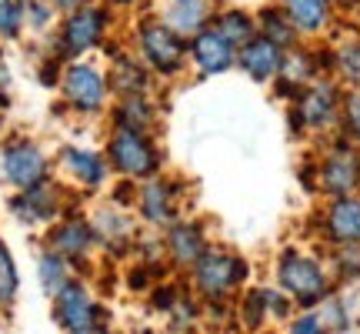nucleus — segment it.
I'll list each match as a JSON object with an SVG mask.
<instances>
[{"label": "nucleus", "instance_id": "5", "mask_svg": "<svg viewBox=\"0 0 360 334\" xmlns=\"http://www.w3.org/2000/svg\"><path fill=\"white\" fill-rule=\"evenodd\" d=\"M60 97H64V107L74 111L80 117H97L110 107V84H107V67L94 64L87 57H77V61H67L64 70H60Z\"/></svg>", "mask_w": 360, "mask_h": 334}, {"label": "nucleus", "instance_id": "2", "mask_svg": "<svg viewBox=\"0 0 360 334\" xmlns=\"http://www.w3.org/2000/svg\"><path fill=\"white\" fill-rule=\"evenodd\" d=\"M340 104H344V87L337 84V78H317L287 101L290 130L300 137L330 134L340 128Z\"/></svg>", "mask_w": 360, "mask_h": 334}, {"label": "nucleus", "instance_id": "24", "mask_svg": "<svg viewBox=\"0 0 360 334\" xmlns=\"http://www.w3.org/2000/svg\"><path fill=\"white\" fill-rule=\"evenodd\" d=\"M254 20H257L260 37H267L270 44H277L281 51H290V47L300 44V34H297L294 24L287 20V13L281 11V4H264V7L254 13Z\"/></svg>", "mask_w": 360, "mask_h": 334}, {"label": "nucleus", "instance_id": "8", "mask_svg": "<svg viewBox=\"0 0 360 334\" xmlns=\"http://www.w3.org/2000/svg\"><path fill=\"white\" fill-rule=\"evenodd\" d=\"M314 187L323 197L360 194V147L347 137H337L314 164Z\"/></svg>", "mask_w": 360, "mask_h": 334}, {"label": "nucleus", "instance_id": "25", "mask_svg": "<svg viewBox=\"0 0 360 334\" xmlns=\"http://www.w3.org/2000/svg\"><path fill=\"white\" fill-rule=\"evenodd\" d=\"M330 51H334V78L344 80L347 87H360V37L344 40Z\"/></svg>", "mask_w": 360, "mask_h": 334}, {"label": "nucleus", "instance_id": "3", "mask_svg": "<svg viewBox=\"0 0 360 334\" xmlns=\"http://www.w3.org/2000/svg\"><path fill=\"white\" fill-rule=\"evenodd\" d=\"M110 24H114V11H107L103 4L90 0L77 11L64 13L57 27H53V44L51 51L60 57V61H77V57H87V54L101 51L107 44V34H110Z\"/></svg>", "mask_w": 360, "mask_h": 334}, {"label": "nucleus", "instance_id": "13", "mask_svg": "<svg viewBox=\"0 0 360 334\" xmlns=\"http://www.w3.org/2000/svg\"><path fill=\"white\" fill-rule=\"evenodd\" d=\"M57 164H60V171H64L77 187H84V191H101L103 184H107V178H110V164H107L103 151L80 147V144H67V147H60Z\"/></svg>", "mask_w": 360, "mask_h": 334}, {"label": "nucleus", "instance_id": "37", "mask_svg": "<svg viewBox=\"0 0 360 334\" xmlns=\"http://www.w3.org/2000/svg\"><path fill=\"white\" fill-rule=\"evenodd\" d=\"M97 4H103L107 11H134V7H141L143 0H97Z\"/></svg>", "mask_w": 360, "mask_h": 334}, {"label": "nucleus", "instance_id": "26", "mask_svg": "<svg viewBox=\"0 0 360 334\" xmlns=\"http://www.w3.org/2000/svg\"><path fill=\"white\" fill-rule=\"evenodd\" d=\"M340 137L360 147V87L344 90V104H340Z\"/></svg>", "mask_w": 360, "mask_h": 334}, {"label": "nucleus", "instance_id": "29", "mask_svg": "<svg viewBox=\"0 0 360 334\" xmlns=\"http://www.w3.org/2000/svg\"><path fill=\"white\" fill-rule=\"evenodd\" d=\"M24 34V0H0V40H17Z\"/></svg>", "mask_w": 360, "mask_h": 334}, {"label": "nucleus", "instance_id": "10", "mask_svg": "<svg viewBox=\"0 0 360 334\" xmlns=\"http://www.w3.org/2000/svg\"><path fill=\"white\" fill-rule=\"evenodd\" d=\"M180 204H184V194H180V180L154 174L147 180H137V194H134V207L141 211V218L147 224H160L167 228L180 218Z\"/></svg>", "mask_w": 360, "mask_h": 334}, {"label": "nucleus", "instance_id": "4", "mask_svg": "<svg viewBox=\"0 0 360 334\" xmlns=\"http://www.w3.org/2000/svg\"><path fill=\"white\" fill-rule=\"evenodd\" d=\"M103 157L114 174L124 180H147L164 171V151L157 144L154 134L127 128H110L107 144H103Z\"/></svg>", "mask_w": 360, "mask_h": 334}, {"label": "nucleus", "instance_id": "38", "mask_svg": "<svg viewBox=\"0 0 360 334\" xmlns=\"http://www.w3.org/2000/svg\"><path fill=\"white\" fill-rule=\"evenodd\" d=\"M330 4H334L337 11H354L357 7V0H330Z\"/></svg>", "mask_w": 360, "mask_h": 334}, {"label": "nucleus", "instance_id": "31", "mask_svg": "<svg viewBox=\"0 0 360 334\" xmlns=\"http://www.w3.org/2000/svg\"><path fill=\"white\" fill-rule=\"evenodd\" d=\"M264 321H267L264 291H247V295H244V308H240V324H244L247 331H257Z\"/></svg>", "mask_w": 360, "mask_h": 334}, {"label": "nucleus", "instance_id": "9", "mask_svg": "<svg viewBox=\"0 0 360 334\" xmlns=\"http://www.w3.org/2000/svg\"><path fill=\"white\" fill-rule=\"evenodd\" d=\"M0 174L13 191H24L51 178V157L34 137H11L0 147Z\"/></svg>", "mask_w": 360, "mask_h": 334}, {"label": "nucleus", "instance_id": "33", "mask_svg": "<svg viewBox=\"0 0 360 334\" xmlns=\"http://www.w3.org/2000/svg\"><path fill=\"white\" fill-rule=\"evenodd\" d=\"M334 264L344 278H357L360 274V245H340L334 251Z\"/></svg>", "mask_w": 360, "mask_h": 334}, {"label": "nucleus", "instance_id": "19", "mask_svg": "<svg viewBox=\"0 0 360 334\" xmlns=\"http://www.w3.org/2000/svg\"><path fill=\"white\" fill-rule=\"evenodd\" d=\"M160 124V104L154 94H130V97H117L110 107V128H127L154 134Z\"/></svg>", "mask_w": 360, "mask_h": 334}, {"label": "nucleus", "instance_id": "23", "mask_svg": "<svg viewBox=\"0 0 360 334\" xmlns=\"http://www.w3.org/2000/svg\"><path fill=\"white\" fill-rule=\"evenodd\" d=\"M210 27H214V30H217L231 47H240V44H247V40L257 34V20H254V13L244 11V7H217Z\"/></svg>", "mask_w": 360, "mask_h": 334}, {"label": "nucleus", "instance_id": "11", "mask_svg": "<svg viewBox=\"0 0 360 334\" xmlns=\"http://www.w3.org/2000/svg\"><path fill=\"white\" fill-rule=\"evenodd\" d=\"M187 67L200 80L231 74L233 67H237V47H231L214 27H207L200 34L187 37Z\"/></svg>", "mask_w": 360, "mask_h": 334}, {"label": "nucleus", "instance_id": "34", "mask_svg": "<svg viewBox=\"0 0 360 334\" xmlns=\"http://www.w3.org/2000/svg\"><path fill=\"white\" fill-rule=\"evenodd\" d=\"M287 334H327V331H323V324H321V318H317V314H300V318H294V321H290Z\"/></svg>", "mask_w": 360, "mask_h": 334}, {"label": "nucleus", "instance_id": "7", "mask_svg": "<svg viewBox=\"0 0 360 334\" xmlns=\"http://www.w3.org/2000/svg\"><path fill=\"white\" fill-rule=\"evenodd\" d=\"M191 278L204 301H231V295L247 281V264L224 247H207L191 264Z\"/></svg>", "mask_w": 360, "mask_h": 334}, {"label": "nucleus", "instance_id": "27", "mask_svg": "<svg viewBox=\"0 0 360 334\" xmlns=\"http://www.w3.org/2000/svg\"><path fill=\"white\" fill-rule=\"evenodd\" d=\"M57 17H60V13L53 11L47 0H24V30L47 34V30L57 27Z\"/></svg>", "mask_w": 360, "mask_h": 334}, {"label": "nucleus", "instance_id": "17", "mask_svg": "<svg viewBox=\"0 0 360 334\" xmlns=\"http://www.w3.org/2000/svg\"><path fill=\"white\" fill-rule=\"evenodd\" d=\"M277 4L287 13V20L294 24V30L300 34V40L321 37L334 27L337 7L330 0H277Z\"/></svg>", "mask_w": 360, "mask_h": 334}, {"label": "nucleus", "instance_id": "16", "mask_svg": "<svg viewBox=\"0 0 360 334\" xmlns=\"http://www.w3.org/2000/svg\"><path fill=\"white\" fill-rule=\"evenodd\" d=\"M281 61H283V51L277 44H270L267 37H254L237 47V70H244L247 78L254 84H274L277 70H281Z\"/></svg>", "mask_w": 360, "mask_h": 334}, {"label": "nucleus", "instance_id": "12", "mask_svg": "<svg viewBox=\"0 0 360 334\" xmlns=\"http://www.w3.org/2000/svg\"><path fill=\"white\" fill-rule=\"evenodd\" d=\"M321 234L334 247L360 245V194L327 197L321 211Z\"/></svg>", "mask_w": 360, "mask_h": 334}, {"label": "nucleus", "instance_id": "1", "mask_svg": "<svg viewBox=\"0 0 360 334\" xmlns=\"http://www.w3.org/2000/svg\"><path fill=\"white\" fill-rule=\"evenodd\" d=\"M134 54L157 80H177L187 70V37H180L160 13H143L134 24Z\"/></svg>", "mask_w": 360, "mask_h": 334}, {"label": "nucleus", "instance_id": "40", "mask_svg": "<svg viewBox=\"0 0 360 334\" xmlns=\"http://www.w3.org/2000/svg\"><path fill=\"white\" fill-rule=\"evenodd\" d=\"M97 334H107V331H97Z\"/></svg>", "mask_w": 360, "mask_h": 334}, {"label": "nucleus", "instance_id": "20", "mask_svg": "<svg viewBox=\"0 0 360 334\" xmlns=\"http://www.w3.org/2000/svg\"><path fill=\"white\" fill-rule=\"evenodd\" d=\"M207 231L204 224H197V221H174V224H167V234H164V251H167V257L174 261V264H180V268H191L197 257L207 251Z\"/></svg>", "mask_w": 360, "mask_h": 334}, {"label": "nucleus", "instance_id": "15", "mask_svg": "<svg viewBox=\"0 0 360 334\" xmlns=\"http://www.w3.org/2000/svg\"><path fill=\"white\" fill-rule=\"evenodd\" d=\"M110 67H107V84L114 97H130V94H154L157 78L143 67V61L134 51H107Z\"/></svg>", "mask_w": 360, "mask_h": 334}, {"label": "nucleus", "instance_id": "39", "mask_svg": "<svg viewBox=\"0 0 360 334\" xmlns=\"http://www.w3.org/2000/svg\"><path fill=\"white\" fill-rule=\"evenodd\" d=\"M354 11H357V13H360V0H357V7H354Z\"/></svg>", "mask_w": 360, "mask_h": 334}, {"label": "nucleus", "instance_id": "32", "mask_svg": "<svg viewBox=\"0 0 360 334\" xmlns=\"http://www.w3.org/2000/svg\"><path fill=\"white\" fill-rule=\"evenodd\" d=\"M321 324H323V331H344L347 328V308H344V301H337V297H323L321 301Z\"/></svg>", "mask_w": 360, "mask_h": 334}, {"label": "nucleus", "instance_id": "36", "mask_svg": "<svg viewBox=\"0 0 360 334\" xmlns=\"http://www.w3.org/2000/svg\"><path fill=\"white\" fill-rule=\"evenodd\" d=\"M47 4H51L53 11H57L60 17H64V13L77 11V7H84V4H90V0H47Z\"/></svg>", "mask_w": 360, "mask_h": 334}, {"label": "nucleus", "instance_id": "18", "mask_svg": "<svg viewBox=\"0 0 360 334\" xmlns=\"http://www.w3.org/2000/svg\"><path fill=\"white\" fill-rule=\"evenodd\" d=\"M53 297H57V321L64 324L67 334H94L97 308H94L90 295L80 287V284L67 281Z\"/></svg>", "mask_w": 360, "mask_h": 334}, {"label": "nucleus", "instance_id": "21", "mask_svg": "<svg viewBox=\"0 0 360 334\" xmlns=\"http://www.w3.org/2000/svg\"><path fill=\"white\" fill-rule=\"evenodd\" d=\"M214 0H167V7L160 11V17L167 20V27H174L180 37H193L210 27L214 20Z\"/></svg>", "mask_w": 360, "mask_h": 334}, {"label": "nucleus", "instance_id": "30", "mask_svg": "<svg viewBox=\"0 0 360 334\" xmlns=\"http://www.w3.org/2000/svg\"><path fill=\"white\" fill-rule=\"evenodd\" d=\"M17 287H20V278H17V268H13V257L7 251V245L0 241V301L7 304L17 297Z\"/></svg>", "mask_w": 360, "mask_h": 334}, {"label": "nucleus", "instance_id": "6", "mask_svg": "<svg viewBox=\"0 0 360 334\" xmlns=\"http://www.w3.org/2000/svg\"><path fill=\"white\" fill-rule=\"evenodd\" d=\"M277 287L300 308H317L330 295V281H327L323 264L304 251H283L277 257Z\"/></svg>", "mask_w": 360, "mask_h": 334}, {"label": "nucleus", "instance_id": "14", "mask_svg": "<svg viewBox=\"0 0 360 334\" xmlns=\"http://www.w3.org/2000/svg\"><path fill=\"white\" fill-rule=\"evenodd\" d=\"M60 207H64V187L51 178L11 197V211L27 224H47L60 214Z\"/></svg>", "mask_w": 360, "mask_h": 334}, {"label": "nucleus", "instance_id": "35", "mask_svg": "<svg viewBox=\"0 0 360 334\" xmlns=\"http://www.w3.org/2000/svg\"><path fill=\"white\" fill-rule=\"evenodd\" d=\"M7 104H11V70L0 61V107H7Z\"/></svg>", "mask_w": 360, "mask_h": 334}, {"label": "nucleus", "instance_id": "28", "mask_svg": "<svg viewBox=\"0 0 360 334\" xmlns=\"http://www.w3.org/2000/svg\"><path fill=\"white\" fill-rule=\"evenodd\" d=\"M40 284H44L47 295H57L67 284V257L53 254V251H47L40 257Z\"/></svg>", "mask_w": 360, "mask_h": 334}, {"label": "nucleus", "instance_id": "22", "mask_svg": "<svg viewBox=\"0 0 360 334\" xmlns=\"http://www.w3.org/2000/svg\"><path fill=\"white\" fill-rule=\"evenodd\" d=\"M94 241H97V231H94V224H87L84 218H67L51 231V251L67 257V261L84 257Z\"/></svg>", "mask_w": 360, "mask_h": 334}]
</instances>
